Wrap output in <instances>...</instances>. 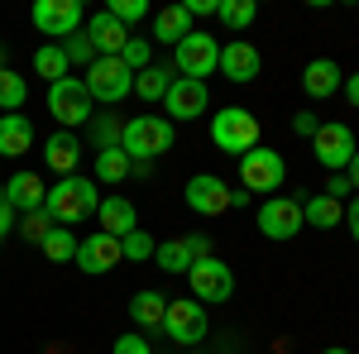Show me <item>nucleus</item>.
Listing matches in <instances>:
<instances>
[{"mask_svg":"<svg viewBox=\"0 0 359 354\" xmlns=\"http://www.w3.org/2000/svg\"><path fill=\"white\" fill-rule=\"evenodd\" d=\"M96 220H101V230H106V235H115V240H125L130 230H139V216H135V206H130L125 196H101Z\"/></svg>","mask_w":359,"mask_h":354,"instance_id":"obj_21","label":"nucleus"},{"mask_svg":"<svg viewBox=\"0 0 359 354\" xmlns=\"http://www.w3.org/2000/svg\"><path fill=\"white\" fill-rule=\"evenodd\" d=\"M29 20L39 34H48V39H72L77 25L86 20L82 0H39L34 10H29Z\"/></svg>","mask_w":359,"mask_h":354,"instance_id":"obj_13","label":"nucleus"},{"mask_svg":"<svg viewBox=\"0 0 359 354\" xmlns=\"http://www.w3.org/2000/svg\"><path fill=\"white\" fill-rule=\"evenodd\" d=\"M316 130H321V120H316L311 110H297V115H292V135L297 139H311Z\"/></svg>","mask_w":359,"mask_h":354,"instance_id":"obj_39","label":"nucleus"},{"mask_svg":"<svg viewBox=\"0 0 359 354\" xmlns=\"http://www.w3.org/2000/svg\"><path fill=\"white\" fill-rule=\"evenodd\" d=\"M34 72L43 77V82L53 86L62 77H72V67H67V53H62V43H43L39 53H34Z\"/></svg>","mask_w":359,"mask_h":354,"instance_id":"obj_28","label":"nucleus"},{"mask_svg":"<svg viewBox=\"0 0 359 354\" xmlns=\"http://www.w3.org/2000/svg\"><path fill=\"white\" fill-rule=\"evenodd\" d=\"M206 306L192 297H177V301H168V316H163V330H168V340L172 345H201L206 340Z\"/></svg>","mask_w":359,"mask_h":354,"instance_id":"obj_11","label":"nucleus"},{"mask_svg":"<svg viewBox=\"0 0 359 354\" xmlns=\"http://www.w3.org/2000/svg\"><path fill=\"white\" fill-rule=\"evenodd\" d=\"M10 230H15V206H10V201H5V191H0V240H5Z\"/></svg>","mask_w":359,"mask_h":354,"instance_id":"obj_42","label":"nucleus"},{"mask_svg":"<svg viewBox=\"0 0 359 354\" xmlns=\"http://www.w3.org/2000/svg\"><path fill=\"white\" fill-rule=\"evenodd\" d=\"M182 201H187V211L216 220V216L230 211V182H221L216 172H196V177H187V187H182Z\"/></svg>","mask_w":359,"mask_h":354,"instance_id":"obj_12","label":"nucleus"},{"mask_svg":"<svg viewBox=\"0 0 359 354\" xmlns=\"http://www.w3.org/2000/svg\"><path fill=\"white\" fill-rule=\"evenodd\" d=\"M120 62H125L130 72H144V67L154 62V43H149V39H135V34H130V43L120 48Z\"/></svg>","mask_w":359,"mask_h":354,"instance_id":"obj_34","label":"nucleus"},{"mask_svg":"<svg viewBox=\"0 0 359 354\" xmlns=\"http://www.w3.org/2000/svg\"><path fill=\"white\" fill-rule=\"evenodd\" d=\"M34 144V125L25 115H0V158H25Z\"/></svg>","mask_w":359,"mask_h":354,"instance_id":"obj_22","label":"nucleus"},{"mask_svg":"<svg viewBox=\"0 0 359 354\" xmlns=\"http://www.w3.org/2000/svg\"><path fill=\"white\" fill-rule=\"evenodd\" d=\"M115 354H154V345H149L144 335H120V340H115Z\"/></svg>","mask_w":359,"mask_h":354,"instance_id":"obj_40","label":"nucleus"},{"mask_svg":"<svg viewBox=\"0 0 359 354\" xmlns=\"http://www.w3.org/2000/svg\"><path fill=\"white\" fill-rule=\"evenodd\" d=\"M254 220H259V235L264 240H292L297 230H302L306 220H302V201L297 196H269L259 211H254Z\"/></svg>","mask_w":359,"mask_h":354,"instance_id":"obj_10","label":"nucleus"},{"mask_svg":"<svg viewBox=\"0 0 359 354\" xmlns=\"http://www.w3.org/2000/svg\"><path fill=\"white\" fill-rule=\"evenodd\" d=\"M340 91H345V101L359 110V72H345V86H340Z\"/></svg>","mask_w":359,"mask_h":354,"instance_id":"obj_43","label":"nucleus"},{"mask_svg":"<svg viewBox=\"0 0 359 354\" xmlns=\"http://www.w3.org/2000/svg\"><path fill=\"white\" fill-rule=\"evenodd\" d=\"M168 86H172V67H163V62H149L144 72H135V96L139 101H163L168 96Z\"/></svg>","mask_w":359,"mask_h":354,"instance_id":"obj_25","label":"nucleus"},{"mask_svg":"<svg viewBox=\"0 0 359 354\" xmlns=\"http://www.w3.org/2000/svg\"><path fill=\"white\" fill-rule=\"evenodd\" d=\"M120 135H125L120 120H111V115H91V144H96V154H101V149H120Z\"/></svg>","mask_w":359,"mask_h":354,"instance_id":"obj_33","label":"nucleus"},{"mask_svg":"<svg viewBox=\"0 0 359 354\" xmlns=\"http://www.w3.org/2000/svg\"><path fill=\"white\" fill-rule=\"evenodd\" d=\"M350 177H345V172H331V182H326V196H331V201H340V206H345V196H350Z\"/></svg>","mask_w":359,"mask_h":354,"instance_id":"obj_41","label":"nucleus"},{"mask_svg":"<svg viewBox=\"0 0 359 354\" xmlns=\"http://www.w3.org/2000/svg\"><path fill=\"white\" fill-rule=\"evenodd\" d=\"M302 220H306V225H316V230H331V225H340V220H345V206H340V201H331L326 191H316L311 201H302Z\"/></svg>","mask_w":359,"mask_h":354,"instance_id":"obj_27","label":"nucleus"},{"mask_svg":"<svg viewBox=\"0 0 359 354\" xmlns=\"http://www.w3.org/2000/svg\"><path fill=\"white\" fill-rule=\"evenodd\" d=\"M187 278H192V301H201V306H221V301L235 297V273L216 254L211 259H196Z\"/></svg>","mask_w":359,"mask_h":354,"instance_id":"obj_9","label":"nucleus"},{"mask_svg":"<svg viewBox=\"0 0 359 354\" xmlns=\"http://www.w3.org/2000/svg\"><path fill=\"white\" fill-rule=\"evenodd\" d=\"M106 15H111L115 25H139V20H144V15H149V5H144V0H111V5H106Z\"/></svg>","mask_w":359,"mask_h":354,"instance_id":"obj_37","label":"nucleus"},{"mask_svg":"<svg viewBox=\"0 0 359 354\" xmlns=\"http://www.w3.org/2000/svg\"><path fill=\"white\" fill-rule=\"evenodd\" d=\"M230 206H249V191L245 187H230Z\"/></svg>","mask_w":359,"mask_h":354,"instance_id":"obj_48","label":"nucleus"},{"mask_svg":"<svg viewBox=\"0 0 359 354\" xmlns=\"http://www.w3.org/2000/svg\"><path fill=\"white\" fill-rule=\"evenodd\" d=\"M187 15L201 20V15H216V0H187Z\"/></svg>","mask_w":359,"mask_h":354,"instance_id":"obj_45","label":"nucleus"},{"mask_svg":"<svg viewBox=\"0 0 359 354\" xmlns=\"http://www.w3.org/2000/svg\"><path fill=\"white\" fill-rule=\"evenodd\" d=\"M163 316H168V297H163V292L144 287V292H135V297H130V321H135L139 330L163 326Z\"/></svg>","mask_w":359,"mask_h":354,"instance_id":"obj_24","label":"nucleus"},{"mask_svg":"<svg viewBox=\"0 0 359 354\" xmlns=\"http://www.w3.org/2000/svg\"><path fill=\"white\" fill-rule=\"evenodd\" d=\"M77 245H82V240H77V235H72V230H62V225H53V230H48V235H43V254H48V259H53V264H67V259H77Z\"/></svg>","mask_w":359,"mask_h":354,"instance_id":"obj_32","label":"nucleus"},{"mask_svg":"<svg viewBox=\"0 0 359 354\" xmlns=\"http://www.w3.org/2000/svg\"><path fill=\"white\" fill-rule=\"evenodd\" d=\"M120 149L130 154V163H154L158 154L172 149V120L168 115H135V120H125Z\"/></svg>","mask_w":359,"mask_h":354,"instance_id":"obj_2","label":"nucleus"},{"mask_svg":"<svg viewBox=\"0 0 359 354\" xmlns=\"http://www.w3.org/2000/svg\"><path fill=\"white\" fill-rule=\"evenodd\" d=\"M154 249H158V245H154L144 230H130V235L120 240V254H125L130 264H144V259H154Z\"/></svg>","mask_w":359,"mask_h":354,"instance_id":"obj_36","label":"nucleus"},{"mask_svg":"<svg viewBox=\"0 0 359 354\" xmlns=\"http://www.w3.org/2000/svg\"><path fill=\"white\" fill-rule=\"evenodd\" d=\"M216 20L225 29H249L259 20V5L254 0H216Z\"/></svg>","mask_w":359,"mask_h":354,"instance_id":"obj_30","label":"nucleus"},{"mask_svg":"<svg viewBox=\"0 0 359 354\" xmlns=\"http://www.w3.org/2000/svg\"><path fill=\"white\" fill-rule=\"evenodd\" d=\"M86 96L91 101H106V106H120L125 96H135V72L120 62V57H96L91 67H86Z\"/></svg>","mask_w":359,"mask_h":354,"instance_id":"obj_5","label":"nucleus"},{"mask_svg":"<svg viewBox=\"0 0 359 354\" xmlns=\"http://www.w3.org/2000/svg\"><path fill=\"white\" fill-rule=\"evenodd\" d=\"M192 34V15H187V5H168V10H158L154 15V43H182Z\"/></svg>","mask_w":359,"mask_h":354,"instance_id":"obj_23","label":"nucleus"},{"mask_svg":"<svg viewBox=\"0 0 359 354\" xmlns=\"http://www.w3.org/2000/svg\"><path fill=\"white\" fill-rule=\"evenodd\" d=\"M15 230H20V235H25L29 245H43V235H48V230H53V216H48V211H29V216L20 220V225H15Z\"/></svg>","mask_w":359,"mask_h":354,"instance_id":"obj_38","label":"nucleus"},{"mask_svg":"<svg viewBox=\"0 0 359 354\" xmlns=\"http://www.w3.org/2000/svg\"><path fill=\"white\" fill-rule=\"evenodd\" d=\"M311 154H316V163H321V168L345 172V168H350V158L359 154L355 130H350L345 120H321V130L311 135Z\"/></svg>","mask_w":359,"mask_h":354,"instance_id":"obj_8","label":"nucleus"},{"mask_svg":"<svg viewBox=\"0 0 359 354\" xmlns=\"http://www.w3.org/2000/svg\"><path fill=\"white\" fill-rule=\"evenodd\" d=\"M345 177H350V187H355V196H359V154L350 158V168H345Z\"/></svg>","mask_w":359,"mask_h":354,"instance_id":"obj_47","label":"nucleus"},{"mask_svg":"<svg viewBox=\"0 0 359 354\" xmlns=\"http://www.w3.org/2000/svg\"><path fill=\"white\" fill-rule=\"evenodd\" d=\"M154 264L163 273H182V278H187L196 259H192V249H187V240H163V245L154 249Z\"/></svg>","mask_w":359,"mask_h":354,"instance_id":"obj_29","label":"nucleus"},{"mask_svg":"<svg viewBox=\"0 0 359 354\" xmlns=\"http://www.w3.org/2000/svg\"><path fill=\"white\" fill-rule=\"evenodd\" d=\"M321 354H350V350H340V345H335V350H321Z\"/></svg>","mask_w":359,"mask_h":354,"instance_id":"obj_49","label":"nucleus"},{"mask_svg":"<svg viewBox=\"0 0 359 354\" xmlns=\"http://www.w3.org/2000/svg\"><path fill=\"white\" fill-rule=\"evenodd\" d=\"M62 53H67V67H91V62H96V48H91V39H86V34L62 39Z\"/></svg>","mask_w":359,"mask_h":354,"instance_id":"obj_35","label":"nucleus"},{"mask_svg":"<svg viewBox=\"0 0 359 354\" xmlns=\"http://www.w3.org/2000/svg\"><path fill=\"white\" fill-rule=\"evenodd\" d=\"M187 249H192V259H211V240H206V235H192Z\"/></svg>","mask_w":359,"mask_h":354,"instance_id":"obj_44","label":"nucleus"},{"mask_svg":"<svg viewBox=\"0 0 359 354\" xmlns=\"http://www.w3.org/2000/svg\"><path fill=\"white\" fill-rule=\"evenodd\" d=\"M96 101L86 96V86H82V77H62V82H53L48 86V115H53L62 130H82V125H91V115H96Z\"/></svg>","mask_w":359,"mask_h":354,"instance_id":"obj_6","label":"nucleus"},{"mask_svg":"<svg viewBox=\"0 0 359 354\" xmlns=\"http://www.w3.org/2000/svg\"><path fill=\"white\" fill-rule=\"evenodd\" d=\"M29 101V82L20 77V72H0V115H15V110Z\"/></svg>","mask_w":359,"mask_h":354,"instance_id":"obj_31","label":"nucleus"},{"mask_svg":"<svg viewBox=\"0 0 359 354\" xmlns=\"http://www.w3.org/2000/svg\"><path fill=\"white\" fill-rule=\"evenodd\" d=\"M287 182V163H283V154L269 149V144H254L245 158H240V187L254 196V191H278Z\"/></svg>","mask_w":359,"mask_h":354,"instance_id":"obj_7","label":"nucleus"},{"mask_svg":"<svg viewBox=\"0 0 359 354\" xmlns=\"http://www.w3.org/2000/svg\"><path fill=\"white\" fill-rule=\"evenodd\" d=\"M221 72L230 77V82H254L259 72H264V53L254 48V43H245V39H230L221 48Z\"/></svg>","mask_w":359,"mask_h":354,"instance_id":"obj_16","label":"nucleus"},{"mask_svg":"<svg viewBox=\"0 0 359 354\" xmlns=\"http://www.w3.org/2000/svg\"><path fill=\"white\" fill-rule=\"evenodd\" d=\"M43 211H48V216H53V225H62V230L82 225L86 216H96V211H101V191H96V177H82V172H72V177H57L53 187H48V201H43Z\"/></svg>","mask_w":359,"mask_h":354,"instance_id":"obj_1","label":"nucleus"},{"mask_svg":"<svg viewBox=\"0 0 359 354\" xmlns=\"http://www.w3.org/2000/svg\"><path fill=\"white\" fill-rule=\"evenodd\" d=\"M216 67H221V43H216L206 29H192V34H187L177 48H172V72H177V77L206 82Z\"/></svg>","mask_w":359,"mask_h":354,"instance_id":"obj_4","label":"nucleus"},{"mask_svg":"<svg viewBox=\"0 0 359 354\" xmlns=\"http://www.w3.org/2000/svg\"><path fill=\"white\" fill-rule=\"evenodd\" d=\"M130 172H135V163H130V154H125V149H101V154H96V182L120 187Z\"/></svg>","mask_w":359,"mask_h":354,"instance_id":"obj_26","label":"nucleus"},{"mask_svg":"<svg viewBox=\"0 0 359 354\" xmlns=\"http://www.w3.org/2000/svg\"><path fill=\"white\" fill-rule=\"evenodd\" d=\"M77 158H82V144H77L72 130H57V135L43 139V163L53 168L57 177H72L77 172Z\"/></svg>","mask_w":359,"mask_h":354,"instance_id":"obj_20","label":"nucleus"},{"mask_svg":"<svg viewBox=\"0 0 359 354\" xmlns=\"http://www.w3.org/2000/svg\"><path fill=\"white\" fill-rule=\"evenodd\" d=\"M5 201L15 206V211H43V201H48V187H43V177L39 172H15L10 182H5Z\"/></svg>","mask_w":359,"mask_h":354,"instance_id":"obj_19","label":"nucleus"},{"mask_svg":"<svg viewBox=\"0 0 359 354\" xmlns=\"http://www.w3.org/2000/svg\"><path fill=\"white\" fill-rule=\"evenodd\" d=\"M86 39H91L96 57H120V48L130 43V29H125V25H115L111 15L101 10V15H91V20H86Z\"/></svg>","mask_w":359,"mask_h":354,"instance_id":"obj_18","label":"nucleus"},{"mask_svg":"<svg viewBox=\"0 0 359 354\" xmlns=\"http://www.w3.org/2000/svg\"><path fill=\"white\" fill-rule=\"evenodd\" d=\"M206 106H211V91H206V82L172 77V86H168V96H163L168 120H196V115H206Z\"/></svg>","mask_w":359,"mask_h":354,"instance_id":"obj_14","label":"nucleus"},{"mask_svg":"<svg viewBox=\"0 0 359 354\" xmlns=\"http://www.w3.org/2000/svg\"><path fill=\"white\" fill-rule=\"evenodd\" d=\"M211 144L221 149V154H240L245 158L249 149L259 144V115L245 106H225L211 115Z\"/></svg>","mask_w":359,"mask_h":354,"instance_id":"obj_3","label":"nucleus"},{"mask_svg":"<svg viewBox=\"0 0 359 354\" xmlns=\"http://www.w3.org/2000/svg\"><path fill=\"white\" fill-rule=\"evenodd\" d=\"M115 264H125V254H120V240H115V235H106V230H91L82 245H77V268L91 273V278L111 273Z\"/></svg>","mask_w":359,"mask_h":354,"instance_id":"obj_15","label":"nucleus"},{"mask_svg":"<svg viewBox=\"0 0 359 354\" xmlns=\"http://www.w3.org/2000/svg\"><path fill=\"white\" fill-rule=\"evenodd\" d=\"M345 220H350V235L359 240V196H350V206H345Z\"/></svg>","mask_w":359,"mask_h":354,"instance_id":"obj_46","label":"nucleus"},{"mask_svg":"<svg viewBox=\"0 0 359 354\" xmlns=\"http://www.w3.org/2000/svg\"><path fill=\"white\" fill-rule=\"evenodd\" d=\"M345 86V72H340V62L335 57H311L302 67V91L311 96V101H326V96H335Z\"/></svg>","mask_w":359,"mask_h":354,"instance_id":"obj_17","label":"nucleus"},{"mask_svg":"<svg viewBox=\"0 0 359 354\" xmlns=\"http://www.w3.org/2000/svg\"><path fill=\"white\" fill-rule=\"evenodd\" d=\"M0 72H5V48H0Z\"/></svg>","mask_w":359,"mask_h":354,"instance_id":"obj_50","label":"nucleus"}]
</instances>
